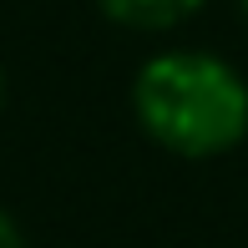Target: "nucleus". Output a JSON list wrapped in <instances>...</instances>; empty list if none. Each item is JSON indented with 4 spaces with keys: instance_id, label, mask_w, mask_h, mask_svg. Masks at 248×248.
<instances>
[{
    "instance_id": "3",
    "label": "nucleus",
    "mask_w": 248,
    "mask_h": 248,
    "mask_svg": "<svg viewBox=\"0 0 248 248\" xmlns=\"http://www.w3.org/2000/svg\"><path fill=\"white\" fill-rule=\"evenodd\" d=\"M0 248H26V238H20V228H16L10 213H0Z\"/></svg>"
},
{
    "instance_id": "5",
    "label": "nucleus",
    "mask_w": 248,
    "mask_h": 248,
    "mask_svg": "<svg viewBox=\"0 0 248 248\" xmlns=\"http://www.w3.org/2000/svg\"><path fill=\"white\" fill-rule=\"evenodd\" d=\"M0 96H5V81H0Z\"/></svg>"
},
{
    "instance_id": "1",
    "label": "nucleus",
    "mask_w": 248,
    "mask_h": 248,
    "mask_svg": "<svg viewBox=\"0 0 248 248\" xmlns=\"http://www.w3.org/2000/svg\"><path fill=\"white\" fill-rule=\"evenodd\" d=\"M132 111L157 147L177 157H218L248 132V86L208 51H162L132 81Z\"/></svg>"
},
{
    "instance_id": "4",
    "label": "nucleus",
    "mask_w": 248,
    "mask_h": 248,
    "mask_svg": "<svg viewBox=\"0 0 248 248\" xmlns=\"http://www.w3.org/2000/svg\"><path fill=\"white\" fill-rule=\"evenodd\" d=\"M238 5H243V20H248V0H238Z\"/></svg>"
},
{
    "instance_id": "2",
    "label": "nucleus",
    "mask_w": 248,
    "mask_h": 248,
    "mask_svg": "<svg viewBox=\"0 0 248 248\" xmlns=\"http://www.w3.org/2000/svg\"><path fill=\"white\" fill-rule=\"evenodd\" d=\"M117 26L132 31H167V26H183L187 16L202 5V0H96Z\"/></svg>"
}]
</instances>
